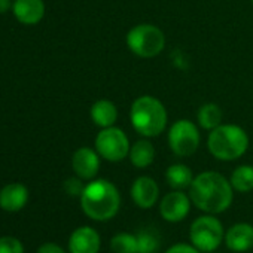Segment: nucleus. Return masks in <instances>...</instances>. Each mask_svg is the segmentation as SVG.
<instances>
[{"label": "nucleus", "mask_w": 253, "mask_h": 253, "mask_svg": "<svg viewBox=\"0 0 253 253\" xmlns=\"http://www.w3.org/2000/svg\"><path fill=\"white\" fill-rule=\"evenodd\" d=\"M126 46L142 58H152L163 52L166 36L154 24H137L126 35Z\"/></svg>", "instance_id": "obj_5"}, {"label": "nucleus", "mask_w": 253, "mask_h": 253, "mask_svg": "<svg viewBox=\"0 0 253 253\" xmlns=\"http://www.w3.org/2000/svg\"><path fill=\"white\" fill-rule=\"evenodd\" d=\"M110 249L113 253H139L137 235L130 232H118L110 240Z\"/></svg>", "instance_id": "obj_21"}, {"label": "nucleus", "mask_w": 253, "mask_h": 253, "mask_svg": "<svg viewBox=\"0 0 253 253\" xmlns=\"http://www.w3.org/2000/svg\"><path fill=\"white\" fill-rule=\"evenodd\" d=\"M130 121L133 128L143 137H157L167 126V110L164 104L152 97H137L130 109Z\"/></svg>", "instance_id": "obj_3"}, {"label": "nucleus", "mask_w": 253, "mask_h": 253, "mask_svg": "<svg viewBox=\"0 0 253 253\" xmlns=\"http://www.w3.org/2000/svg\"><path fill=\"white\" fill-rule=\"evenodd\" d=\"M11 6V0H0V14H5Z\"/></svg>", "instance_id": "obj_27"}, {"label": "nucleus", "mask_w": 253, "mask_h": 253, "mask_svg": "<svg viewBox=\"0 0 253 253\" xmlns=\"http://www.w3.org/2000/svg\"><path fill=\"white\" fill-rule=\"evenodd\" d=\"M91 119L100 128L113 126L118 119V109L109 100H98L91 106Z\"/></svg>", "instance_id": "obj_16"}, {"label": "nucleus", "mask_w": 253, "mask_h": 253, "mask_svg": "<svg viewBox=\"0 0 253 253\" xmlns=\"http://www.w3.org/2000/svg\"><path fill=\"white\" fill-rule=\"evenodd\" d=\"M189 197L197 209L217 214L225 211L232 203V185L225 176L216 171H204L194 177Z\"/></svg>", "instance_id": "obj_1"}, {"label": "nucleus", "mask_w": 253, "mask_h": 253, "mask_svg": "<svg viewBox=\"0 0 253 253\" xmlns=\"http://www.w3.org/2000/svg\"><path fill=\"white\" fill-rule=\"evenodd\" d=\"M84 185H82V182L79 180V179H76V177H70V179H67L66 182H64V189H66V192L69 194V195H73V197H81L82 195V191H84Z\"/></svg>", "instance_id": "obj_24"}, {"label": "nucleus", "mask_w": 253, "mask_h": 253, "mask_svg": "<svg viewBox=\"0 0 253 253\" xmlns=\"http://www.w3.org/2000/svg\"><path fill=\"white\" fill-rule=\"evenodd\" d=\"M252 3H253V0H252Z\"/></svg>", "instance_id": "obj_28"}, {"label": "nucleus", "mask_w": 253, "mask_h": 253, "mask_svg": "<svg viewBox=\"0 0 253 253\" xmlns=\"http://www.w3.org/2000/svg\"><path fill=\"white\" fill-rule=\"evenodd\" d=\"M130 140L126 134L116 126L103 128L95 137V151L98 155L110 163L122 161L130 154Z\"/></svg>", "instance_id": "obj_6"}, {"label": "nucleus", "mask_w": 253, "mask_h": 253, "mask_svg": "<svg viewBox=\"0 0 253 253\" xmlns=\"http://www.w3.org/2000/svg\"><path fill=\"white\" fill-rule=\"evenodd\" d=\"M100 244V235L91 226H81L75 229L69 238L70 253H98Z\"/></svg>", "instance_id": "obj_10"}, {"label": "nucleus", "mask_w": 253, "mask_h": 253, "mask_svg": "<svg viewBox=\"0 0 253 253\" xmlns=\"http://www.w3.org/2000/svg\"><path fill=\"white\" fill-rule=\"evenodd\" d=\"M192 244L201 252L216 250L223 240V226L211 214L201 216L194 220L189 232Z\"/></svg>", "instance_id": "obj_7"}, {"label": "nucleus", "mask_w": 253, "mask_h": 253, "mask_svg": "<svg viewBox=\"0 0 253 253\" xmlns=\"http://www.w3.org/2000/svg\"><path fill=\"white\" fill-rule=\"evenodd\" d=\"M232 189L238 192H249L253 189V167L252 166H240L231 174Z\"/></svg>", "instance_id": "obj_20"}, {"label": "nucleus", "mask_w": 253, "mask_h": 253, "mask_svg": "<svg viewBox=\"0 0 253 253\" xmlns=\"http://www.w3.org/2000/svg\"><path fill=\"white\" fill-rule=\"evenodd\" d=\"M0 253H24L23 243L14 237H0Z\"/></svg>", "instance_id": "obj_23"}, {"label": "nucleus", "mask_w": 253, "mask_h": 253, "mask_svg": "<svg viewBox=\"0 0 253 253\" xmlns=\"http://www.w3.org/2000/svg\"><path fill=\"white\" fill-rule=\"evenodd\" d=\"M160 188L157 182L149 176H140L131 186V198L140 209H151L157 203Z\"/></svg>", "instance_id": "obj_12"}, {"label": "nucleus", "mask_w": 253, "mask_h": 253, "mask_svg": "<svg viewBox=\"0 0 253 253\" xmlns=\"http://www.w3.org/2000/svg\"><path fill=\"white\" fill-rule=\"evenodd\" d=\"M200 131L189 119L176 121L169 130V145L174 155L191 157L200 146Z\"/></svg>", "instance_id": "obj_8"}, {"label": "nucleus", "mask_w": 253, "mask_h": 253, "mask_svg": "<svg viewBox=\"0 0 253 253\" xmlns=\"http://www.w3.org/2000/svg\"><path fill=\"white\" fill-rule=\"evenodd\" d=\"M166 180L173 189L182 191V189L191 186V183L194 180V176H192V171H191V169L188 166H185V164H173L166 171Z\"/></svg>", "instance_id": "obj_18"}, {"label": "nucleus", "mask_w": 253, "mask_h": 253, "mask_svg": "<svg viewBox=\"0 0 253 253\" xmlns=\"http://www.w3.org/2000/svg\"><path fill=\"white\" fill-rule=\"evenodd\" d=\"M98 152L91 148H81L73 154L72 166L75 173L85 180L94 179L100 169V158Z\"/></svg>", "instance_id": "obj_11"}, {"label": "nucleus", "mask_w": 253, "mask_h": 253, "mask_svg": "<svg viewBox=\"0 0 253 253\" xmlns=\"http://www.w3.org/2000/svg\"><path fill=\"white\" fill-rule=\"evenodd\" d=\"M225 244L232 252H247L253 247V226L249 223H235L225 234Z\"/></svg>", "instance_id": "obj_14"}, {"label": "nucleus", "mask_w": 253, "mask_h": 253, "mask_svg": "<svg viewBox=\"0 0 253 253\" xmlns=\"http://www.w3.org/2000/svg\"><path fill=\"white\" fill-rule=\"evenodd\" d=\"M81 206L88 217L104 222L116 216L121 207V195L112 182L106 179H97L84 188Z\"/></svg>", "instance_id": "obj_2"}, {"label": "nucleus", "mask_w": 253, "mask_h": 253, "mask_svg": "<svg viewBox=\"0 0 253 253\" xmlns=\"http://www.w3.org/2000/svg\"><path fill=\"white\" fill-rule=\"evenodd\" d=\"M166 253H200V252H198V249L195 246H189V244L182 243V244L171 246Z\"/></svg>", "instance_id": "obj_25"}, {"label": "nucleus", "mask_w": 253, "mask_h": 253, "mask_svg": "<svg viewBox=\"0 0 253 253\" xmlns=\"http://www.w3.org/2000/svg\"><path fill=\"white\" fill-rule=\"evenodd\" d=\"M38 253H66V252L55 243H45L39 247Z\"/></svg>", "instance_id": "obj_26"}, {"label": "nucleus", "mask_w": 253, "mask_h": 253, "mask_svg": "<svg viewBox=\"0 0 253 253\" xmlns=\"http://www.w3.org/2000/svg\"><path fill=\"white\" fill-rule=\"evenodd\" d=\"M191 209V198L182 192V191H173L170 194H167L160 204V211L161 216L167 220V222H180L183 220Z\"/></svg>", "instance_id": "obj_9"}, {"label": "nucleus", "mask_w": 253, "mask_h": 253, "mask_svg": "<svg viewBox=\"0 0 253 253\" xmlns=\"http://www.w3.org/2000/svg\"><path fill=\"white\" fill-rule=\"evenodd\" d=\"M29 200V191L21 183L6 185L0 191V207L6 211H18L21 210Z\"/></svg>", "instance_id": "obj_15"}, {"label": "nucleus", "mask_w": 253, "mask_h": 253, "mask_svg": "<svg viewBox=\"0 0 253 253\" xmlns=\"http://www.w3.org/2000/svg\"><path fill=\"white\" fill-rule=\"evenodd\" d=\"M197 118H198V124L203 126L204 130L211 131L216 128V126H219L222 122V110L217 104L207 103V104H203L200 107Z\"/></svg>", "instance_id": "obj_19"}, {"label": "nucleus", "mask_w": 253, "mask_h": 253, "mask_svg": "<svg viewBox=\"0 0 253 253\" xmlns=\"http://www.w3.org/2000/svg\"><path fill=\"white\" fill-rule=\"evenodd\" d=\"M160 244H161L160 235L151 229H143L137 235L139 253H157L160 249Z\"/></svg>", "instance_id": "obj_22"}, {"label": "nucleus", "mask_w": 253, "mask_h": 253, "mask_svg": "<svg viewBox=\"0 0 253 253\" xmlns=\"http://www.w3.org/2000/svg\"><path fill=\"white\" fill-rule=\"evenodd\" d=\"M12 9L15 18L27 26L38 24L45 15L43 0H15Z\"/></svg>", "instance_id": "obj_13"}, {"label": "nucleus", "mask_w": 253, "mask_h": 253, "mask_svg": "<svg viewBox=\"0 0 253 253\" xmlns=\"http://www.w3.org/2000/svg\"><path fill=\"white\" fill-rule=\"evenodd\" d=\"M207 148L216 160L234 161L246 154L249 148V136L235 124H220L210 131Z\"/></svg>", "instance_id": "obj_4"}, {"label": "nucleus", "mask_w": 253, "mask_h": 253, "mask_svg": "<svg viewBox=\"0 0 253 253\" xmlns=\"http://www.w3.org/2000/svg\"><path fill=\"white\" fill-rule=\"evenodd\" d=\"M128 157L134 167L146 169L155 160V148L149 140H139L131 146Z\"/></svg>", "instance_id": "obj_17"}]
</instances>
